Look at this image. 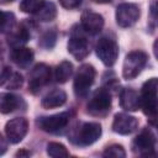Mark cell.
I'll use <instances>...</instances> for the list:
<instances>
[{"label":"cell","mask_w":158,"mask_h":158,"mask_svg":"<svg viewBox=\"0 0 158 158\" xmlns=\"http://www.w3.org/2000/svg\"><path fill=\"white\" fill-rule=\"evenodd\" d=\"M157 89H158V79L151 78L143 84L139 95L141 109L143 110L144 115L148 116V118L153 125L157 117Z\"/></svg>","instance_id":"cell-1"},{"label":"cell","mask_w":158,"mask_h":158,"mask_svg":"<svg viewBox=\"0 0 158 158\" xmlns=\"http://www.w3.org/2000/svg\"><path fill=\"white\" fill-rule=\"evenodd\" d=\"M96 70L91 64H83L79 67L75 77L73 89L77 98H85L89 94L91 85L95 81Z\"/></svg>","instance_id":"cell-2"},{"label":"cell","mask_w":158,"mask_h":158,"mask_svg":"<svg viewBox=\"0 0 158 158\" xmlns=\"http://www.w3.org/2000/svg\"><path fill=\"white\" fill-rule=\"evenodd\" d=\"M147 60H148L147 53L142 51L130 52L126 56L123 64H122V77L127 80L136 78L142 72V69L146 67Z\"/></svg>","instance_id":"cell-3"},{"label":"cell","mask_w":158,"mask_h":158,"mask_svg":"<svg viewBox=\"0 0 158 158\" xmlns=\"http://www.w3.org/2000/svg\"><path fill=\"white\" fill-rule=\"evenodd\" d=\"M101 125L98 122H84L70 137V141L79 146H90L101 136Z\"/></svg>","instance_id":"cell-4"},{"label":"cell","mask_w":158,"mask_h":158,"mask_svg":"<svg viewBox=\"0 0 158 158\" xmlns=\"http://www.w3.org/2000/svg\"><path fill=\"white\" fill-rule=\"evenodd\" d=\"M154 148H156V136L148 127L143 128L132 142V151L142 157L156 156Z\"/></svg>","instance_id":"cell-5"},{"label":"cell","mask_w":158,"mask_h":158,"mask_svg":"<svg viewBox=\"0 0 158 158\" xmlns=\"http://www.w3.org/2000/svg\"><path fill=\"white\" fill-rule=\"evenodd\" d=\"M95 52L99 59L106 67H112L118 57V46L114 40L107 37H101L96 43Z\"/></svg>","instance_id":"cell-6"},{"label":"cell","mask_w":158,"mask_h":158,"mask_svg":"<svg viewBox=\"0 0 158 158\" xmlns=\"http://www.w3.org/2000/svg\"><path fill=\"white\" fill-rule=\"evenodd\" d=\"M88 112L93 116H105L111 109V95L107 90H98L88 102Z\"/></svg>","instance_id":"cell-7"},{"label":"cell","mask_w":158,"mask_h":158,"mask_svg":"<svg viewBox=\"0 0 158 158\" xmlns=\"http://www.w3.org/2000/svg\"><path fill=\"white\" fill-rule=\"evenodd\" d=\"M51 68L44 63H38L33 67L30 73L28 80V90L32 94H37L44 85H47L51 80Z\"/></svg>","instance_id":"cell-8"},{"label":"cell","mask_w":158,"mask_h":158,"mask_svg":"<svg viewBox=\"0 0 158 158\" xmlns=\"http://www.w3.org/2000/svg\"><path fill=\"white\" fill-rule=\"evenodd\" d=\"M141 11L136 4L123 2L116 9V22L120 27H131L139 19Z\"/></svg>","instance_id":"cell-9"},{"label":"cell","mask_w":158,"mask_h":158,"mask_svg":"<svg viewBox=\"0 0 158 158\" xmlns=\"http://www.w3.org/2000/svg\"><path fill=\"white\" fill-rule=\"evenodd\" d=\"M27 131H28V121L23 117H15L7 121L5 126V133L7 141L14 144L21 142L27 135Z\"/></svg>","instance_id":"cell-10"},{"label":"cell","mask_w":158,"mask_h":158,"mask_svg":"<svg viewBox=\"0 0 158 158\" xmlns=\"http://www.w3.org/2000/svg\"><path fill=\"white\" fill-rule=\"evenodd\" d=\"M69 118H70L69 112H59L56 115L41 117L38 120V125H40V128H42L44 132L56 133L62 131L68 125Z\"/></svg>","instance_id":"cell-11"},{"label":"cell","mask_w":158,"mask_h":158,"mask_svg":"<svg viewBox=\"0 0 158 158\" xmlns=\"http://www.w3.org/2000/svg\"><path fill=\"white\" fill-rule=\"evenodd\" d=\"M138 127V120L125 112L116 114L112 121V131L118 135H131Z\"/></svg>","instance_id":"cell-12"},{"label":"cell","mask_w":158,"mask_h":158,"mask_svg":"<svg viewBox=\"0 0 158 158\" xmlns=\"http://www.w3.org/2000/svg\"><path fill=\"white\" fill-rule=\"evenodd\" d=\"M68 52L77 59L81 60L86 58L90 53V46L85 37L73 33L68 41Z\"/></svg>","instance_id":"cell-13"},{"label":"cell","mask_w":158,"mask_h":158,"mask_svg":"<svg viewBox=\"0 0 158 158\" xmlns=\"http://www.w3.org/2000/svg\"><path fill=\"white\" fill-rule=\"evenodd\" d=\"M81 27L88 33L96 35L104 27V17L98 12L86 10L81 14Z\"/></svg>","instance_id":"cell-14"},{"label":"cell","mask_w":158,"mask_h":158,"mask_svg":"<svg viewBox=\"0 0 158 158\" xmlns=\"http://www.w3.org/2000/svg\"><path fill=\"white\" fill-rule=\"evenodd\" d=\"M22 84H23V78L19 72L12 70L10 67H5L1 70L0 86L9 89V90H15V89H20Z\"/></svg>","instance_id":"cell-15"},{"label":"cell","mask_w":158,"mask_h":158,"mask_svg":"<svg viewBox=\"0 0 158 158\" xmlns=\"http://www.w3.org/2000/svg\"><path fill=\"white\" fill-rule=\"evenodd\" d=\"M120 105L126 111H137L141 109L138 93L133 89H122L120 93Z\"/></svg>","instance_id":"cell-16"},{"label":"cell","mask_w":158,"mask_h":158,"mask_svg":"<svg viewBox=\"0 0 158 158\" xmlns=\"http://www.w3.org/2000/svg\"><path fill=\"white\" fill-rule=\"evenodd\" d=\"M65 101H67L65 91L62 89H53L43 96L41 105L44 109H56V107L64 105Z\"/></svg>","instance_id":"cell-17"},{"label":"cell","mask_w":158,"mask_h":158,"mask_svg":"<svg viewBox=\"0 0 158 158\" xmlns=\"http://www.w3.org/2000/svg\"><path fill=\"white\" fill-rule=\"evenodd\" d=\"M33 58H35L33 51L27 47H17V48H14L11 52L12 62L20 68H27L32 63Z\"/></svg>","instance_id":"cell-18"},{"label":"cell","mask_w":158,"mask_h":158,"mask_svg":"<svg viewBox=\"0 0 158 158\" xmlns=\"http://www.w3.org/2000/svg\"><path fill=\"white\" fill-rule=\"evenodd\" d=\"M21 102V98L11 93H0V114L14 112L20 107Z\"/></svg>","instance_id":"cell-19"},{"label":"cell","mask_w":158,"mask_h":158,"mask_svg":"<svg viewBox=\"0 0 158 158\" xmlns=\"http://www.w3.org/2000/svg\"><path fill=\"white\" fill-rule=\"evenodd\" d=\"M31 35L27 27H25V25H21L16 31L11 32L9 36V44L14 48L17 47H22L28 40H30Z\"/></svg>","instance_id":"cell-20"},{"label":"cell","mask_w":158,"mask_h":158,"mask_svg":"<svg viewBox=\"0 0 158 158\" xmlns=\"http://www.w3.org/2000/svg\"><path fill=\"white\" fill-rule=\"evenodd\" d=\"M72 74H73V64L68 60L60 62L54 69V78H56V81L59 84L67 83L72 77Z\"/></svg>","instance_id":"cell-21"},{"label":"cell","mask_w":158,"mask_h":158,"mask_svg":"<svg viewBox=\"0 0 158 158\" xmlns=\"http://www.w3.org/2000/svg\"><path fill=\"white\" fill-rule=\"evenodd\" d=\"M37 20L38 21H42V22H47V21H52L56 16H57V9H56V5L53 2H46L43 5V7L35 14Z\"/></svg>","instance_id":"cell-22"},{"label":"cell","mask_w":158,"mask_h":158,"mask_svg":"<svg viewBox=\"0 0 158 158\" xmlns=\"http://www.w3.org/2000/svg\"><path fill=\"white\" fill-rule=\"evenodd\" d=\"M44 4L46 0H22L20 2V10L25 14L35 15L43 7Z\"/></svg>","instance_id":"cell-23"},{"label":"cell","mask_w":158,"mask_h":158,"mask_svg":"<svg viewBox=\"0 0 158 158\" xmlns=\"http://www.w3.org/2000/svg\"><path fill=\"white\" fill-rule=\"evenodd\" d=\"M47 154L53 158H63V157H68L69 152L64 144L58 142H49L47 144Z\"/></svg>","instance_id":"cell-24"},{"label":"cell","mask_w":158,"mask_h":158,"mask_svg":"<svg viewBox=\"0 0 158 158\" xmlns=\"http://www.w3.org/2000/svg\"><path fill=\"white\" fill-rule=\"evenodd\" d=\"M15 22V16L10 12H4L0 10V33L11 31Z\"/></svg>","instance_id":"cell-25"},{"label":"cell","mask_w":158,"mask_h":158,"mask_svg":"<svg viewBox=\"0 0 158 158\" xmlns=\"http://www.w3.org/2000/svg\"><path fill=\"white\" fill-rule=\"evenodd\" d=\"M102 156L111 157V158H123V157H126V152L121 144H111L105 148Z\"/></svg>","instance_id":"cell-26"},{"label":"cell","mask_w":158,"mask_h":158,"mask_svg":"<svg viewBox=\"0 0 158 158\" xmlns=\"http://www.w3.org/2000/svg\"><path fill=\"white\" fill-rule=\"evenodd\" d=\"M56 43V32L54 31H48L46 32L40 41V44L44 48H52Z\"/></svg>","instance_id":"cell-27"},{"label":"cell","mask_w":158,"mask_h":158,"mask_svg":"<svg viewBox=\"0 0 158 158\" xmlns=\"http://www.w3.org/2000/svg\"><path fill=\"white\" fill-rule=\"evenodd\" d=\"M59 2H60V5H62L64 9L70 10V9L78 7V6L81 4V0H59Z\"/></svg>","instance_id":"cell-28"},{"label":"cell","mask_w":158,"mask_h":158,"mask_svg":"<svg viewBox=\"0 0 158 158\" xmlns=\"http://www.w3.org/2000/svg\"><path fill=\"white\" fill-rule=\"evenodd\" d=\"M7 149V142L6 139L2 137V135L0 133V156H2Z\"/></svg>","instance_id":"cell-29"},{"label":"cell","mask_w":158,"mask_h":158,"mask_svg":"<svg viewBox=\"0 0 158 158\" xmlns=\"http://www.w3.org/2000/svg\"><path fill=\"white\" fill-rule=\"evenodd\" d=\"M15 156H16V157H28V156H31V153H30L28 151L21 149V151H19V152H16Z\"/></svg>","instance_id":"cell-30"},{"label":"cell","mask_w":158,"mask_h":158,"mask_svg":"<svg viewBox=\"0 0 158 158\" xmlns=\"http://www.w3.org/2000/svg\"><path fill=\"white\" fill-rule=\"evenodd\" d=\"M94 2H96V4H107V2H110L111 0H93Z\"/></svg>","instance_id":"cell-31"},{"label":"cell","mask_w":158,"mask_h":158,"mask_svg":"<svg viewBox=\"0 0 158 158\" xmlns=\"http://www.w3.org/2000/svg\"><path fill=\"white\" fill-rule=\"evenodd\" d=\"M14 0H0L1 4H9V2H12Z\"/></svg>","instance_id":"cell-32"}]
</instances>
